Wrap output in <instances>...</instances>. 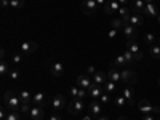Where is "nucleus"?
Masks as SVG:
<instances>
[{"instance_id":"nucleus-3","label":"nucleus","mask_w":160,"mask_h":120,"mask_svg":"<svg viewBox=\"0 0 160 120\" xmlns=\"http://www.w3.org/2000/svg\"><path fill=\"white\" fill-rule=\"evenodd\" d=\"M138 109L139 112H142L144 115L146 114H160V108L158 106H152L148 99H141L138 102Z\"/></svg>"},{"instance_id":"nucleus-19","label":"nucleus","mask_w":160,"mask_h":120,"mask_svg":"<svg viewBox=\"0 0 160 120\" xmlns=\"http://www.w3.org/2000/svg\"><path fill=\"white\" fill-rule=\"evenodd\" d=\"M122 96L127 99V102H128L130 106L135 104V95H133V90H131L130 87H123V88H122Z\"/></svg>"},{"instance_id":"nucleus-34","label":"nucleus","mask_w":160,"mask_h":120,"mask_svg":"<svg viewBox=\"0 0 160 120\" xmlns=\"http://www.w3.org/2000/svg\"><path fill=\"white\" fill-rule=\"evenodd\" d=\"M99 102H101V104H109V102H111V93H106V91H104L102 95L99 96Z\"/></svg>"},{"instance_id":"nucleus-27","label":"nucleus","mask_w":160,"mask_h":120,"mask_svg":"<svg viewBox=\"0 0 160 120\" xmlns=\"http://www.w3.org/2000/svg\"><path fill=\"white\" fill-rule=\"evenodd\" d=\"M24 5H26L24 0H10V8H13V10H19Z\"/></svg>"},{"instance_id":"nucleus-35","label":"nucleus","mask_w":160,"mask_h":120,"mask_svg":"<svg viewBox=\"0 0 160 120\" xmlns=\"http://www.w3.org/2000/svg\"><path fill=\"white\" fill-rule=\"evenodd\" d=\"M8 75H10V78L13 80V82H18V80H19V77H21L19 71H16V69H11V71L8 72Z\"/></svg>"},{"instance_id":"nucleus-39","label":"nucleus","mask_w":160,"mask_h":120,"mask_svg":"<svg viewBox=\"0 0 160 120\" xmlns=\"http://www.w3.org/2000/svg\"><path fill=\"white\" fill-rule=\"evenodd\" d=\"M78 91H80V87H78V85H77V87H72V88L69 90V93H71L72 98H77V96H78Z\"/></svg>"},{"instance_id":"nucleus-52","label":"nucleus","mask_w":160,"mask_h":120,"mask_svg":"<svg viewBox=\"0 0 160 120\" xmlns=\"http://www.w3.org/2000/svg\"><path fill=\"white\" fill-rule=\"evenodd\" d=\"M157 24H158V26H160V15H158V16H157Z\"/></svg>"},{"instance_id":"nucleus-24","label":"nucleus","mask_w":160,"mask_h":120,"mask_svg":"<svg viewBox=\"0 0 160 120\" xmlns=\"http://www.w3.org/2000/svg\"><path fill=\"white\" fill-rule=\"evenodd\" d=\"M115 88H117V83H115V82H112V80H108V82H106V83L102 85V90H104L106 93H111V95L115 91Z\"/></svg>"},{"instance_id":"nucleus-22","label":"nucleus","mask_w":160,"mask_h":120,"mask_svg":"<svg viewBox=\"0 0 160 120\" xmlns=\"http://www.w3.org/2000/svg\"><path fill=\"white\" fill-rule=\"evenodd\" d=\"M144 10H146V2H144V0H135V2H133V8H131V11L138 13V15H142Z\"/></svg>"},{"instance_id":"nucleus-28","label":"nucleus","mask_w":160,"mask_h":120,"mask_svg":"<svg viewBox=\"0 0 160 120\" xmlns=\"http://www.w3.org/2000/svg\"><path fill=\"white\" fill-rule=\"evenodd\" d=\"M114 104H115V108L117 109H122L125 104H128L127 102V99L123 98V96H117V98H114Z\"/></svg>"},{"instance_id":"nucleus-54","label":"nucleus","mask_w":160,"mask_h":120,"mask_svg":"<svg viewBox=\"0 0 160 120\" xmlns=\"http://www.w3.org/2000/svg\"><path fill=\"white\" fill-rule=\"evenodd\" d=\"M158 87H160V78H158Z\"/></svg>"},{"instance_id":"nucleus-31","label":"nucleus","mask_w":160,"mask_h":120,"mask_svg":"<svg viewBox=\"0 0 160 120\" xmlns=\"http://www.w3.org/2000/svg\"><path fill=\"white\" fill-rule=\"evenodd\" d=\"M31 109H32V106H31V104H21V109H19V112H21V115H24V117H29Z\"/></svg>"},{"instance_id":"nucleus-41","label":"nucleus","mask_w":160,"mask_h":120,"mask_svg":"<svg viewBox=\"0 0 160 120\" xmlns=\"http://www.w3.org/2000/svg\"><path fill=\"white\" fill-rule=\"evenodd\" d=\"M115 35H117V29H112V28H111V31H109L108 37H109V38H114Z\"/></svg>"},{"instance_id":"nucleus-37","label":"nucleus","mask_w":160,"mask_h":120,"mask_svg":"<svg viewBox=\"0 0 160 120\" xmlns=\"http://www.w3.org/2000/svg\"><path fill=\"white\" fill-rule=\"evenodd\" d=\"M21 61H22V56L19 55V53H15V55L11 56V62H13V64H19Z\"/></svg>"},{"instance_id":"nucleus-46","label":"nucleus","mask_w":160,"mask_h":120,"mask_svg":"<svg viewBox=\"0 0 160 120\" xmlns=\"http://www.w3.org/2000/svg\"><path fill=\"white\" fill-rule=\"evenodd\" d=\"M117 2H118L120 5H122V7H127V3L130 2V0H117Z\"/></svg>"},{"instance_id":"nucleus-7","label":"nucleus","mask_w":160,"mask_h":120,"mask_svg":"<svg viewBox=\"0 0 160 120\" xmlns=\"http://www.w3.org/2000/svg\"><path fill=\"white\" fill-rule=\"evenodd\" d=\"M47 102H48V99H47V95H45V93L37 91V93H34V95H32V104H34V106H40V108H45Z\"/></svg>"},{"instance_id":"nucleus-18","label":"nucleus","mask_w":160,"mask_h":120,"mask_svg":"<svg viewBox=\"0 0 160 120\" xmlns=\"http://www.w3.org/2000/svg\"><path fill=\"white\" fill-rule=\"evenodd\" d=\"M108 78L115 82V83H122V74H120V71H117V68H114V66L108 72Z\"/></svg>"},{"instance_id":"nucleus-23","label":"nucleus","mask_w":160,"mask_h":120,"mask_svg":"<svg viewBox=\"0 0 160 120\" xmlns=\"http://www.w3.org/2000/svg\"><path fill=\"white\" fill-rule=\"evenodd\" d=\"M18 96H19V99H21L22 104H31L32 102V95H31L28 90H21L18 93Z\"/></svg>"},{"instance_id":"nucleus-45","label":"nucleus","mask_w":160,"mask_h":120,"mask_svg":"<svg viewBox=\"0 0 160 120\" xmlns=\"http://www.w3.org/2000/svg\"><path fill=\"white\" fill-rule=\"evenodd\" d=\"M106 2H108V0H96L98 7H104V5H106Z\"/></svg>"},{"instance_id":"nucleus-20","label":"nucleus","mask_w":160,"mask_h":120,"mask_svg":"<svg viewBox=\"0 0 160 120\" xmlns=\"http://www.w3.org/2000/svg\"><path fill=\"white\" fill-rule=\"evenodd\" d=\"M144 13H146L148 16H151V18H157V16L160 15V11H158V8H157L155 3H146Z\"/></svg>"},{"instance_id":"nucleus-33","label":"nucleus","mask_w":160,"mask_h":120,"mask_svg":"<svg viewBox=\"0 0 160 120\" xmlns=\"http://www.w3.org/2000/svg\"><path fill=\"white\" fill-rule=\"evenodd\" d=\"M10 71H11V69L8 68V62H7V61H2V62H0V74H2V75H8Z\"/></svg>"},{"instance_id":"nucleus-13","label":"nucleus","mask_w":160,"mask_h":120,"mask_svg":"<svg viewBox=\"0 0 160 120\" xmlns=\"http://www.w3.org/2000/svg\"><path fill=\"white\" fill-rule=\"evenodd\" d=\"M122 83H130V85H133L136 82V75H135V72H133L131 69H123L122 72Z\"/></svg>"},{"instance_id":"nucleus-15","label":"nucleus","mask_w":160,"mask_h":120,"mask_svg":"<svg viewBox=\"0 0 160 120\" xmlns=\"http://www.w3.org/2000/svg\"><path fill=\"white\" fill-rule=\"evenodd\" d=\"M50 72H51L53 77H61V75L64 74V66H62V62H59V61L51 62V66H50Z\"/></svg>"},{"instance_id":"nucleus-5","label":"nucleus","mask_w":160,"mask_h":120,"mask_svg":"<svg viewBox=\"0 0 160 120\" xmlns=\"http://www.w3.org/2000/svg\"><path fill=\"white\" fill-rule=\"evenodd\" d=\"M127 50H130L133 55H135L136 61H142L144 55H142V51L139 50V45H138L136 40H128V42H127Z\"/></svg>"},{"instance_id":"nucleus-2","label":"nucleus","mask_w":160,"mask_h":120,"mask_svg":"<svg viewBox=\"0 0 160 120\" xmlns=\"http://www.w3.org/2000/svg\"><path fill=\"white\" fill-rule=\"evenodd\" d=\"M68 111H69L71 115H78L80 112L85 111V101L78 99V98H72V101L68 106Z\"/></svg>"},{"instance_id":"nucleus-10","label":"nucleus","mask_w":160,"mask_h":120,"mask_svg":"<svg viewBox=\"0 0 160 120\" xmlns=\"http://www.w3.org/2000/svg\"><path fill=\"white\" fill-rule=\"evenodd\" d=\"M122 32H123V35L128 40H136V37H138L136 28H135V26H131V24H125L123 28H122Z\"/></svg>"},{"instance_id":"nucleus-30","label":"nucleus","mask_w":160,"mask_h":120,"mask_svg":"<svg viewBox=\"0 0 160 120\" xmlns=\"http://www.w3.org/2000/svg\"><path fill=\"white\" fill-rule=\"evenodd\" d=\"M125 64H127V61H125V56H123V55L115 56V59H114V62H112L114 68H118V66H125Z\"/></svg>"},{"instance_id":"nucleus-11","label":"nucleus","mask_w":160,"mask_h":120,"mask_svg":"<svg viewBox=\"0 0 160 120\" xmlns=\"http://www.w3.org/2000/svg\"><path fill=\"white\" fill-rule=\"evenodd\" d=\"M64 106H66V98H64L62 95H56L55 98L51 99V109L55 111V112L61 111Z\"/></svg>"},{"instance_id":"nucleus-25","label":"nucleus","mask_w":160,"mask_h":120,"mask_svg":"<svg viewBox=\"0 0 160 120\" xmlns=\"http://www.w3.org/2000/svg\"><path fill=\"white\" fill-rule=\"evenodd\" d=\"M111 26H112V29L122 31V28L125 26V22H123V19H122V18H114V19H112V22H111Z\"/></svg>"},{"instance_id":"nucleus-4","label":"nucleus","mask_w":160,"mask_h":120,"mask_svg":"<svg viewBox=\"0 0 160 120\" xmlns=\"http://www.w3.org/2000/svg\"><path fill=\"white\" fill-rule=\"evenodd\" d=\"M98 8L99 7L96 3V0H83V2L80 3V10H82V13H83V15H87V16L95 15Z\"/></svg>"},{"instance_id":"nucleus-43","label":"nucleus","mask_w":160,"mask_h":120,"mask_svg":"<svg viewBox=\"0 0 160 120\" xmlns=\"http://www.w3.org/2000/svg\"><path fill=\"white\" fill-rule=\"evenodd\" d=\"M96 72V69H95V66H90V68L87 69V74L88 75H93V74H95Z\"/></svg>"},{"instance_id":"nucleus-44","label":"nucleus","mask_w":160,"mask_h":120,"mask_svg":"<svg viewBox=\"0 0 160 120\" xmlns=\"http://www.w3.org/2000/svg\"><path fill=\"white\" fill-rule=\"evenodd\" d=\"M142 120H155V118L152 117V114H146V115L142 117Z\"/></svg>"},{"instance_id":"nucleus-29","label":"nucleus","mask_w":160,"mask_h":120,"mask_svg":"<svg viewBox=\"0 0 160 120\" xmlns=\"http://www.w3.org/2000/svg\"><path fill=\"white\" fill-rule=\"evenodd\" d=\"M151 56L154 59H160V45H151Z\"/></svg>"},{"instance_id":"nucleus-42","label":"nucleus","mask_w":160,"mask_h":120,"mask_svg":"<svg viewBox=\"0 0 160 120\" xmlns=\"http://www.w3.org/2000/svg\"><path fill=\"white\" fill-rule=\"evenodd\" d=\"M0 5H2V8H8L10 7V0H0Z\"/></svg>"},{"instance_id":"nucleus-12","label":"nucleus","mask_w":160,"mask_h":120,"mask_svg":"<svg viewBox=\"0 0 160 120\" xmlns=\"http://www.w3.org/2000/svg\"><path fill=\"white\" fill-rule=\"evenodd\" d=\"M88 111L93 117H99L101 112H102V108H101V102L96 101V99H91L90 104H88Z\"/></svg>"},{"instance_id":"nucleus-16","label":"nucleus","mask_w":160,"mask_h":120,"mask_svg":"<svg viewBox=\"0 0 160 120\" xmlns=\"http://www.w3.org/2000/svg\"><path fill=\"white\" fill-rule=\"evenodd\" d=\"M104 93V90H102V87H99V85H96L95 82H93V85H91V88L88 90V96L91 98V99H99V96Z\"/></svg>"},{"instance_id":"nucleus-21","label":"nucleus","mask_w":160,"mask_h":120,"mask_svg":"<svg viewBox=\"0 0 160 120\" xmlns=\"http://www.w3.org/2000/svg\"><path fill=\"white\" fill-rule=\"evenodd\" d=\"M128 24L135 26V28H141V26L144 24V19H142V16H141V15H138V13H131Z\"/></svg>"},{"instance_id":"nucleus-50","label":"nucleus","mask_w":160,"mask_h":120,"mask_svg":"<svg viewBox=\"0 0 160 120\" xmlns=\"http://www.w3.org/2000/svg\"><path fill=\"white\" fill-rule=\"evenodd\" d=\"M146 3H154V0H144Z\"/></svg>"},{"instance_id":"nucleus-6","label":"nucleus","mask_w":160,"mask_h":120,"mask_svg":"<svg viewBox=\"0 0 160 120\" xmlns=\"http://www.w3.org/2000/svg\"><path fill=\"white\" fill-rule=\"evenodd\" d=\"M77 85H78L80 88H87V90H90L91 85H93V78H91V75H88V74H80V75L77 77Z\"/></svg>"},{"instance_id":"nucleus-53","label":"nucleus","mask_w":160,"mask_h":120,"mask_svg":"<svg viewBox=\"0 0 160 120\" xmlns=\"http://www.w3.org/2000/svg\"><path fill=\"white\" fill-rule=\"evenodd\" d=\"M157 115H158V117H157V120H160V114H157Z\"/></svg>"},{"instance_id":"nucleus-49","label":"nucleus","mask_w":160,"mask_h":120,"mask_svg":"<svg viewBox=\"0 0 160 120\" xmlns=\"http://www.w3.org/2000/svg\"><path fill=\"white\" fill-rule=\"evenodd\" d=\"M82 120H91V115H85V117H83Z\"/></svg>"},{"instance_id":"nucleus-40","label":"nucleus","mask_w":160,"mask_h":120,"mask_svg":"<svg viewBox=\"0 0 160 120\" xmlns=\"http://www.w3.org/2000/svg\"><path fill=\"white\" fill-rule=\"evenodd\" d=\"M48 120H62V117H61L58 112H51V115H50Z\"/></svg>"},{"instance_id":"nucleus-47","label":"nucleus","mask_w":160,"mask_h":120,"mask_svg":"<svg viewBox=\"0 0 160 120\" xmlns=\"http://www.w3.org/2000/svg\"><path fill=\"white\" fill-rule=\"evenodd\" d=\"M96 120H109L106 115H99V117H96Z\"/></svg>"},{"instance_id":"nucleus-48","label":"nucleus","mask_w":160,"mask_h":120,"mask_svg":"<svg viewBox=\"0 0 160 120\" xmlns=\"http://www.w3.org/2000/svg\"><path fill=\"white\" fill-rule=\"evenodd\" d=\"M0 56H2V61H5V50L2 48V51H0Z\"/></svg>"},{"instance_id":"nucleus-17","label":"nucleus","mask_w":160,"mask_h":120,"mask_svg":"<svg viewBox=\"0 0 160 120\" xmlns=\"http://www.w3.org/2000/svg\"><path fill=\"white\" fill-rule=\"evenodd\" d=\"M43 115H45L43 108H40V106H32L31 114H29V120H42Z\"/></svg>"},{"instance_id":"nucleus-36","label":"nucleus","mask_w":160,"mask_h":120,"mask_svg":"<svg viewBox=\"0 0 160 120\" xmlns=\"http://www.w3.org/2000/svg\"><path fill=\"white\" fill-rule=\"evenodd\" d=\"M144 40H146V43H149V45H155V35L154 34H146Z\"/></svg>"},{"instance_id":"nucleus-38","label":"nucleus","mask_w":160,"mask_h":120,"mask_svg":"<svg viewBox=\"0 0 160 120\" xmlns=\"http://www.w3.org/2000/svg\"><path fill=\"white\" fill-rule=\"evenodd\" d=\"M87 96H88V90H87V88H80L78 96H77V98H78V99H85Z\"/></svg>"},{"instance_id":"nucleus-51","label":"nucleus","mask_w":160,"mask_h":120,"mask_svg":"<svg viewBox=\"0 0 160 120\" xmlns=\"http://www.w3.org/2000/svg\"><path fill=\"white\" fill-rule=\"evenodd\" d=\"M117 120H128V118H127V117H118Z\"/></svg>"},{"instance_id":"nucleus-8","label":"nucleus","mask_w":160,"mask_h":120,"mask_svg":"<svg viewBox=\"0 0 160 120\" xmlns=\"http://www.w3.org/2000/svg\"><path fill=\"white\" fill-rule=\"evenodd\" d=\"M120 7H122V5H120L117 0H108L102 8H104V13H106V15H112V13H118Z\"/></svg>"},{"instance_id":"nucleus-32","label":"nucleus","mask_w":160,"mask_h":120,"mask_svg":"<svg viewBox=\"0 0 160 120\" xmlns=\"http://www.w3.org/2000/svg\"><path fill=\"white\" fill-rule=\"evenodd\" d=\"M5 120H21V112H13V111H8Z\"/></svg>"},{"instance_id":"nucleus-1","label":"nucleus","mask_w":160,"mask_h":120,"mask_svg":"<svg viewBox=\"0 0 160 120\" xmlns=\"http://www.w3.org/2000/svg\"><path fill=\"white\" fill-rule=\"evenodd\" d=\"M21 99L19 96L16 95L15 91H11V90H7L3 93V106L8 109V111H13V112H19L21 109Z\"/></svg>"},{"instance_id":"nucleus-26","label":"nucleus","mask_w":160,"mask_h":120,"mask_svg":"<svg viewBox=\"0 0 160 120\" xmlns=\"http://www.w3.org/2000/svg\"><path fill=\"white\" fill-rule=\"evenodd\" d=\"M123 56H125V61H127V64H133V62H136V58H135V55L130 51V50H125L123 51Z\"/></svg>"},{"instance_id":"nucleus-14","label":"nucleus","mask_w":160,"mask_h":120,"mask_svg":"<svg viewBox=\"0 0 160 120\" xmlns=\"http://www.w3.org/2000/svg\"><path fill=\"white\" fill-rule=\"evenodd\" d=\"M91 78H93V82H95L96 85H99V87H102L106 82H108V72H102V71H96L95 74L91 75Z\"/></svg>"},{"instance_id":"nucleus-55","label":"nucleus","mask_w":160,"mask_h":120,"mask_svg":"<svg viewBox=\"0 0 160 120\" xmlns=\"http://www.w3.org/2000/svg\"><path fill=\"white\" fill-rule=\"evenodd\" d=\"M158 45H160V38H158Z\"/></svg>"},{"instance_id":"nucleus-9","label":"nucleus","mask_w":160,"mask_h":120,"mask_svg":"<svg viewBox=\"0 0 160 120\" xmlns=\"http://www.w3.org/2000/svg\"><path fill=\"white\" fill-rule=\"evenodd\" d=\"M21 51L22 55H32V53L37 51V43L32 42V40H26V42L21 43Z\"/></svg>"}]
</instances>
